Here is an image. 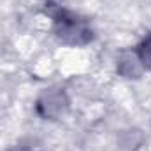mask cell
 <instances>
[{
	"instance_id": "2",
	"label": "cell",
	"mask_w": 151,
	"mask_h": 151,
	"mask_svg": "<svg viewBox=\"0 0 151 151\" xmlns=\"http://www.w3.org/2000/svg\"><path fill=\"white\" fill-rule=\"evenodd\" d=\"M62 106H65V100H63V93L60 91H47L44 93V97L39 100V109L46 107V111H42V116H47V118H55L62 113Z\"/></svg>"
},
{
	"instance_id": "1",
	"label": "cell",
	"mask_w": 151,
	"mask_h": 151,
	"mask_svg": "<svg viewBox=\"0 0 151 151\" xmlns=\"http://www.w3.org/2000/svg\"><path fill=\"white\" fill-rule=\"evenodd\" d=\"M53 28L56 37L65 44L83 46L93 39V28L90 21L67 9H58L53 14Z\"/></svg>"
},
{
	"instance_id": "4",
	"label": "cell",
	"mask_w": 151,
	"mask_h": 151,
	"mask_svg": "<svg viewBox=\"0 0 151 151\" xmlns=\"http://www.w3.org/2000/svg\"><path fill=\"white\" fill-rule=\"evenodd\" d=\"M9 151H30V150H27V148H12V150H9Z\"/></svg>"
},
{
	"instance_id": "3",
	"label": "cell",
	"mask_w": 151,
	"mask_h": 151,
	"mask_svg": "<svg viewBox=\"0 0 151 151\" xmlns=\"http://www.w3.org/2000/svg\"><path fill=\"white\" fill-rule=\"evenodd\" d=\"M135 56L144 69L151 70V34L139 42V46L135 49Z\"/></svg>"
}]
</instances>
